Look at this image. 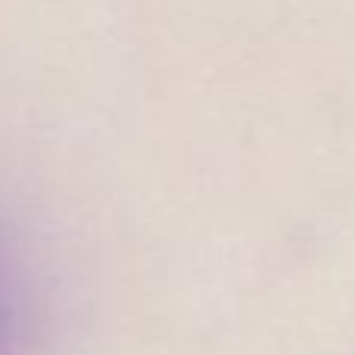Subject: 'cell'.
<instances>
[{
	"label": "cell",
	"mask_w": 355,
	"mask_h": 355,
	"mask_svg": "<svg viewBox=\"0 0 355 355\" xmlns=\"http://www.w3.org/2000/svg\"><path fill=\"white\" fill-rule=\"evenodd\" d=\"M0 355H12V309L3 284H0Z\"/></svg>",
	"instance_id": "obj_1"
}]
</instances>
